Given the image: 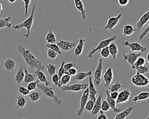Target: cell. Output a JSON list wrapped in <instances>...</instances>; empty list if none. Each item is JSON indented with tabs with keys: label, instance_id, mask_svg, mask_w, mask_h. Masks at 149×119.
Listing matches in <instances>:
<instances>
[{
	"label": "cell",
	"instance_id": "47",
	"mask_svg": "<svg viewBox=\"0 0 149 119\" xmlns=\"http://www.w3.org/2000/svg\"><path fill=\"white\" fill-rule=\"evenodd\" d=\"M148 32H149V23H148L147 27L140 34V35L139 36L140 40H142L145 37V36L148 34Z\"/></svg>",
	"mask_w": 149,
	"mask_h": 119
},
{
	"label": "cell",
	"instance_id": "57",
	"mask_svg": "<svg viewBox=\"0 0 149 119\" xmlns=\"http://www.w3.org/2000/svg\"><path fill=\"white\" fill-rule=\"evenodd\" d=\"M10 3H14L15 1H16V0H9L8 1Z\"/></svg>",
	"mask_w": 149,
	"mask_h": 119
},
{
	"label": "cell",
	"instance_id": "22",
	"mask_svg": "<svg viewBox=\"0 0 149 119\" xmlns=\"http://www.w3.org/2000/svg\"><path fill=\"white\" fill-rule=\"evenodd\" d=\"M34 75H36L37 78L38 79V80L41 82H42L44 83V85L46 86H48L49 85V82L48 81V79L45 75V74L41 70H36L34 71Z\"/></svg>",
	"mask_w": 149,
	"mask_h": 119
},
{
	"label": "cell",
	"instance_id": "23",
	"mask_svg": "<svg viewBox=\"0 0 149 119\" xmlns=\"http://www.w3.org/2000/svg\"><path fill=\"white\" fill-rule=\"evenodd\" d=\"M133 107L132 106H129L123 111L119 113L114 118V119H125L133 111Z\"/></svg>",
	"mask_w": 149,
	"mask_h": 119
},
{
	"label": "cell",
	"instance_id": "55",
	"mask_svg": "<svg viewBox=\"0 0 149 119\" xmlns=\"http://www.w3.org/2000/svg\"><path fill=\"white\" fill-rule=\"evenodd\" d=\"M3 13V8H2V5L0 3V14H2Z\"/></svg>",
	"mask_w": 149,
	"mask_h": 119
},
{
	"label": "cell",
	"instance_id": "3",
	"mask_svg": "<svg viewBox=\"0 0 149 119\" xmlns=\"http://www.w3.org/2000/svg\"><path fill=\"white\" fill-rule=\"evenodd\" d=\"M37 86L43 92L45 96L52 98L57 104L59 105L62 103L61 99L55 94L54 91L53 90V87L40 84V82L38 83Z\"/></svg>",
	"mask_w": 149,
	"mask_h": 119
},
{
	"label": "cell",
	"instance_id": "51",
	"mask_svg": "<svg viewBox=\"0 0 149 119\" xmlns=\"http://www.w3.org/2000/svg\"><path fill=\"white\" fill-rule=\"evenodd\" d=\"M77 69L75 68L74 67H73V68H72L69 69L67 71H65V74H68V75H69L70 76H71V75L74 76L77 74Z\"/></svg>",
	"mask_w": 149,
	"mask_h": 119
},
{
	"label": "cell",
	"instance_id": "52",
	"mask_svg": "<svg viewBox=\"0 0 149 119\" xmlns=\"http://www.w3.org/2000/svg\"><path fill=\"white\" fill-rule=\"evenodd\" d=\"M97 119H108V118L107 116L104 113V112L102 110H100V115L97 117Z\"/></svg>",
	"mask_w": 149,
	"mask_h": 119
},
{
	"label": "cell",
	"instance_id": "44",
	"mask_svg": "<svg viewBox=\"0 0 149 119\" xmlns=\"http://www.w3.org/2000/svg\"><path fill=\"white\" fill-rule=\"evenodd\" d=\"M100 54L102 57L104 58H107L109 57L110 53H109V48L108 46H107L103 49H102L100 51Z\"/></svg>",
	"mask_w": 149,
	"mask_h": 119
},
{
	"label": "cell",
	"instance_id": "17",
	"mask_svg": "<svg viewBox=\"0 0 149 119\" xmlns=\"http://www.w3.org/2000/svg\"><path fill=\"white\" fill-rule=\"evenodd\" d=\"M105 93H106V100L108 102L110 108L112 109V112L113 113H120L121 110L119 108H118L116 106V102L115 100H113V99H112L109 95V92L108 91V89H107L105 91Z\"/></svg>",
	"mask_w": 149,
	"mask_h": 119
},
{
	"label": "cell",
	"instance_id": "4",
	"mask_svg": "<svg viewBox=\"0 0 149 119\" xmlns=\"http://www.w3.org/2000/svg\"><path fill=\"white\" fill-rule=\"evenodd\" d=\"M117 39V37L116 35H113L107 39H103L102 41H101L97 45V46L95 47V48H94L93 49H92L87 54V57L88 58H91L93 57V55L97 52V51H100L102 49L107 47V46H108L113 41H115L116 39Z\"/></svg>",
	"mask_w": 149,
	"mask_h": 119
},
{
	"label": "cell",
	"instance_id": "15",
	"mask_svg": "<svg viewBox=\"0 0 149 119\" xmlns=\"http://www.w3.org/2000/svg\"><path fill=\"white\" fill-rule=\"evenodd\" d=\"M76 42H70L68 41L60 39L58 42L57 45L59 46L60 49L65 51H68L74 46V45H76Z\"/></svg>",
	"mask_w": 149,
	"mask_h": 119
},
{
	"label": "cell",
	"instance_id": "36",
	"mask_svg": "<svg viewBox=\"0 0 149 119\" xmlns=\"http://www.w3.org/2000/svg\"><path fill=\"white\" fill-rule=\"evenodd\" d=\"M134 70L136 71V73L143 74V75L144 74H146L149 72V67L145 65L142 66L137 67L135 68Z\"/></svg>",
	"mask_w": 149,
	"mask_h": 119
},
{
	"label": "cell",
	"instance_id": "5",
	"mask_svg": "<svg viewBox=\"0 0 149 119\" xmlns=\"http://www.w3.org/2000/svg\"><path fill=\"white\" fill-rule=\"evenodd\" d=\"M132 82L139 87H146L149 85V79L145 75L136 73L131 78Z\"/></svg>",
	"mask_w": 149,
	"mask_h": 119
},
{
	"label": "cell",
	"instance_id": "43",
	"mask_svg": "<svg viewBox=\"0 0 149 119\" xmlns=\"http://www.w3.org/2000/svg\"><path fill=\"white\" fill-rule=\"evenodd\" d=\"M94 103H95L94 101H93L92 100H90V99H88L86 104V106H85L86 110L88 111H91V110L93 109Z\"/></svg>",
	"mask_w": 149,
	"mask_h": 119
},
{
	"label": "cell",
	"instance_id": "20",
	"mask_svg": "<svg viewBox=\"0 0 149 119\" xmlns=\"http://www.w3.org/2000/svg\"><path fill=\"white\" fill-rule=\"evenodd\" d=\"M3 67L6 71H12L16 67V62L12 59L8 57L3 62Z\"/></svg>",
	"mask_w": 149,
	"mask_h": 119
},
{
	"label": "cell",
	"instance_id": "34",
	"mask_svg": "<svg viewBox=\"0 0 149 119\" xmlns=\"http://www.w3.org/2000/svg\"><path fill=\"white\" fill-rule=\"evenodd\" d=\"M71 78V76H70L68 74H64L60 79L59 81V85L58 86V87L60 88L62 86H63V85H66L67 84H68Z\"/></svg>",
	"mask_w": 149,
	"mask_h": 119
},
{
	"label": "cell",
	"instance_id": "28",
	"mask_svg": "<svg viewBox=\"0 0 149 119\" xmlns=\"http://www.w3.org/2000/svg\"><path fill=\"white\" fill-rule=\"evenodd\" d=\"M108 48H109V53L112 56V59L113 60H115L118 52V49L117 45L114 42H112L109 45Z\"/></svg>",
	"mask_w": 149,
	"mask_h": 119
},
{
	"label": "cell",
	"instance_id": "10",
	"mask_svg": "<svg viewBox=\"0 0 149 119\" xmlns=\"http://www.w3.org/2000/svg\"><path fill=\"white\" fill-rule=\"evenodd\" d=\"M121 16H122L121 13H119L116 16H114V17H112L109 15L107 24L104 27V29L112 30L118 24Z\"/></svg>",
	"mask_w": 149,
	"mask_h": 119
},
{
	"label": "cell",
	"instance_id": "46",
	"mask_svg": "<svg viewBox=\"0 0 149 119\" xmlns=\"http://www.w3.org/2000/svg\"><path fill=\"white\" fill-rule=\"evenodd\" d=\"M110 109V106L106 100H104L101 103V110L104 111H108Z\"/></svg>",
	"mask_w": 149,
	"mask_h": 119
},
{
	"label": "cell",
	"instance_id": "30",
	"mask_svg": "<svg viewBox=\"0 0 149 119\" xmlns=\"http://www.w3.org/2000/svg\"><path fill=\"white\" fill-rule=\"evenodd\" d=\"M45 40L48 44H55L56 42V36L51 29L49 30L48 33L47 34L45 37Z\"/></svg>",
	"mask_w": 149,
	"mask_h": 119
},
{
	"label": "cell",
	"instance_id": "27",
	"mask_svg": "<svg viewBox=\"0 0 149 119\" xmlns=\"http://www.w3.org/2000/svg\"><path fill=\"white\" fill-rule=\"evenodd\" d=\"M136 31V28L131 24H126L123 27V34L124 37L132 35L134 32Z\"/></svg>",
	"mask_w": 149,
	"mask_h": 119
},
{
	"label": "cell",
	"instance_id": "14",
	"mask_svg": "<svg viewBox=\"0 0 149 119\" xmlns=\"http://www.w3.org/2000/svg\"><path fill=\"white\" fill-rule=\"evenodd\" d=\"M88 89L89 93V99L92 100L94 102L96 100V95L98 93V91L95 89L94 83L92 81L91 75L88 77Z\"/></svg>",
	"mask_w": 149,
	"mask_h": 119
},
{
	"label": "cell",
	"instance_id": "19",
	"mask_svg": "<svg viewBox=\"0 0 149 119\" xmlns=\"http://www.w3.org/2000/svg\"><path fill=\"white\" fill-rule=\"evenodd\" d=\"M101 103H102V96L99 95L98 98L96 99L93 110L91 111L92 115L97 114L100 110H101Z\"/></svg>",
	"mask_w": 149,
	"mask_h": 119
},
{
	"label": "cell",
	"instance_id": "16",
	"mask_svg": "<svg viewBox=\"0 0 149 119\" xmlns=\"http://www.w3.org/2000/svg\"><path fill=\"white\" fill-rule=\"evenodd\" d=\"M149 20V10L144 13L137 21L136 24V30L137 31L140 30V29Z\"/></svg>",
	"mask_w": 149,
	"mask_h": 119
},
{
	"label": "cell",
	"instance_id": "35",
	"mask_svg": "<svg viewBox=\"0 0 149 119\" xmlns=\"http://www.w3.org/2000/svg\"><path fill=\"white\" fill-rule=\"evenodd\" d=\"M46 68H47V73H48L50 75H52H52H54V74H55V73H56L57 67H56V66L55 64L49 63V64H48L47 65Z\"/></svg>",
	"mask_w": 149,
	"mask_h": 119
},
{
	"label": "cell",
	"instance_id": "40",
	"mask_svg": "<svg viewBox=\"0 0 149 119\" xmlns=\"http://www.w3.org/2000/svg\"><path fill=\"white\" fill-rule=\"evenodd\" d=\"M40 82L39 80L37 81H34L33 82H31L30 83L28 84V85H27L26 88H27V89L30 92L31 91H33L34 89H36L37 87V84L38 83Z\"/></svg>",
	"mask_w": 149,
	"mask_h": 119
},
{
	"label": "cell",
	"instance_id": "37",
	"mask_svg": "<svg viewBox=\"0 0 149 119\" xmlns=\"http://www.w3.org/2000/svg\"><path fill=\"white\" fill-rule=\"evenodd\" d=\"M29 97L31 101L36 102L40 99L41 97V93L38 91H34L30 92V93L29 95Z\"/></svg>",
	"mask_w": 149,
	"mask_h": 119
},
{
	"label": "cell",
	"instance_id": "49",
	"mask_svg": "<svg viewBox=\"0 0 149 119\" xmlns=\"http://www.w3.org/2000/svg\"><path fill=\"white\" fill-rule=\"evenodd\" d=\"M76 63H73V62H70V63H66V64L65 63L64 66H63V68H64L65 70L66 71H67L69 70V69L76 67Z\"/></svg>",
	"mask_w": 149,
	"mask_h": 119
},
{
	"label": "cell",
	"instance_id": "42",
	"mask_svg": "<svg viewBox=\"0 0 149 119\" xmlns=\"http://www.w3.org/2000/svg\"><path fill=\"white\" fill-rule=\"evenodd\" d=\"M18 91L23 96L29 95L30 93V92L27 89V88L23 86H19Z\"/></svg>",
	"mask_w": 149,
	"mask_h": 119
},
{
	"label": "cell",
	"instance_id": "13",
	"mask_svg": "<svg viewBox=\"0 0 149 119\" xmlns=\"http://www.w3.org/2000/svg\"><path fill=\"white\" fill-rule=\"evenodd\" d=\"M131 95L130 91L127 89H125L120 92L118 94V98L116 101V103L120 104L127 102Z\"/></svg>",
	"mask_w": 149,
	"mask_h": 119
},
{
	"label": "cell",
	"instance_id": "26",
	"mask_svg": "<svg viewBox=\"0 0 149 119\" xmlns=\"http://www.w3.org/2000/svg\"><path fill=\"white\" fill-rule=\"evenodd\" d=\"M23 70H24V81L26 83H30L31 82L34 81L35 80V75L34 74H30L26 66H23Z\"/></svg>",
	"mask_w": 149,
	"mask_h": 119
},
{
	"label": "cell",
	"instance_id": "54",
	"mask_svg": "<svg viewBox=\"0 0 149 119\" xmlns=\"http://www.w3.org/2000/svg\"><path fill=\"white\" fill-rule=\"evenodd\" d=\"M118 3L121 6H126L128 4L129 1V0H118Z\"/></svg>",
	"mask_w": 149,
	"mask_h": 119
},
{
	"label": "cell",
	"instance_id": "31",
	"mask_svg": "<svg viewBox=\"0 0 149 119\" xmlns=\"http://www.w3.org/2000/svg\"><path fill=\"white\" fill-rule=\"evenodd\" d=\"M91 74H92V72H91V70H89L87 72H80V73H79L76 74L74 76V78L77 80L81 81V80H84L87 77L91 76Z\"/></svg>",
	"mask_w": 149,
	"mask_h": 119
},
{
	"label": "cell",
	"instance_id": "45",
	"mask_svg": "<svg viewBox=\"0 0 149 119\" xmlns=\"http://www.w3.org/2000/svg\"><path fill=\"white\" fill-rule=\"evenodd\" d=\"M47 57L49 59H54L57 57L58 54L57 53H56L55 52H54V51H52L50 49H48V50L47 51Z\"/></svg>",
	"mask_w": 149,
	"mask_h": 119
},
{
	"label": "cell",
	"instance_id": "7",
	"mask_svg": "<svg viewBox=\"0 0 149 119\" xmlns=\"http://www.w3.org/2000/svg\"><path fill=\"white\" fill-rule=\"evenodd\" d=\"M88 83L84 84H74L72 85H63L59 88L62 91H72L74 92H79L81 90H85L88 88Z\"/></svg>",
	"mask_w": 149,
	"mask_h": 119
},
{
	"label": "cell",
	"instance_id": "9",
	"mask_svg": "<svg viewBox=\"0 0 149 119\" xmlns=\"http://www.w3.org/2000/svg\"><path fill=\"white\" fill-rule=\"evenodd\" d=\"M141 55V53L132 52L129 53L122 54L123 59L124 62H127L131 66V69L133 67L134 64L137 59V58Z\"/></svg>",
	"mask_w": 149,
	"mask_h": 119
},
{
	"label": "cell",
	"instance_id": "21",
	"mask_svg": "<svg viewBox=\"0 0 149 119\" xmlns=\"http://www.w3.org/2000/svg\"><path fill=\"white\" fill-rule=\"evenodd\" d=\"M84 42H85V39L83 38H80L79 39L78 44H77V46L74 49V57L79 56L81 54L83 50V48H84Z\"/></svg>",
	"mask_w": 149,
	"mask_h": 119
},
{
	"label": "cell",
	"instance_id": "39",
	"mask_svg": "<svg viewBox=\"0 0 149 119\" xmlns=\"http://www.w3.org/2000/svg\"><path fill=\"white\" fill-rule=\"evenodd\" d=\"M146 63V59L143 57H139L136 60L133 67L132 68V70H134L136 67L144 66Z\"/></svg>",
	"mask_w": 149,
	"mask_h": 119
},
{
	"label": "cell",
	"instance_id": "12",
	"mask_svg": "<svg viewBox=\"0 0 149 119\" xmlns=\"http://www.w3.org/2000/svg\"><path fill=\"white\" fill-rule=\"evenodd\" d=\"M102 77L104 81V86L108 87L111 85L113 78V74L111 66H109L106 70V71L104 73Z\"/></svg>",
	"mask_w": 149,
	"mask_h": 119
},
{
	"label": "cell",
	"instance_id": "53",
	"mask_svg": "<svg viewBox=\"0 0 149 119\" xmlns=\"http://www.w3.org/2000/svg\"><path fill=\"white\" fill-rule=\"evenodd\" d=\"M118 94H119V93L118 92H113L109 93V95H110L111 98L112 99H113V100L117 99L118 96Z\"/></svg>",
	"mask_w": 149,
	"mask_h": 119
},
{
	"label": "cell",
	"instance_id": "38",
	"mask_svg": "<svg viewBox=\"0 0 149 119\" xmlns=\"http://www.w3.org/2000/svg\"><path fill=\"white\" fill-rule=\"evenodd\" d=\"M48 49H50L56 53H57L58 55H62V52L61 51V49L59 48V46L57 45V44H47L46 45Z\"/></svg>",
	"mask_w": 149,
	"mask_h": 119
},
{
	"label": "cell",
	"instance_id": "25",
	"mask_svg": "<svg viewBox=\"0 0 149 119\" xmlns=\"http://www.w3.org/2000/svg\"><path fill=\"white\" fill-rule=\"evenodd\" d=\"M148 98H149V92H141L134 96L132 99V101L134 103H136L139 100H144L147 99Z\"/></svg>",
	"mask_w": 149,
	"mask_h": 119
},
{
	"label": "cell",
	"instance_id": "32",
	"mask_svg": "<svg viewBox=\"0 0 149 119\" xmlns=\"http://www.w3.org/2000/svg\"><path fill=\"white\" fill-rule=\"evenodd\" d=\"M16 107L23 108L26 106L27 100L23 95H19L16 96Z\"/></svg>",
	"mask_w": 149,
	"mask_h": 119
},
{
	"label": "cell",
	"instance_id": "8",
	"mask_svg": "<svg viewBox=\"0 0 149 119\" xmlns=\"http://www.w3.org/2000/svg\"><path fill=\"white\" fill-rule=\"evenodd\" d=\"M88 99H89V93H88V89L87 88L86 89H85L84 91V92L81 96V99L80 100V107L76 112L77 116H81L83 110L85 108L86 104Z\"/></svg>",
	"mask_w": 149,
	"mask_h": 119
},
{
	"label": "cell",
	"instance_id": "18",
	"mask_svg": "<svg viewBox=\"0 0 149 119\" xmlns=\"http://www.w3.org/2000/svg\"><path fill=\"white\" fill-rule=\"evenodd\" d=\"M74 6L77 9H78L80 13H81V17L83 19L85 20L87 18L86 10L84 9V6L83 5V3L80 0H74L73 1Z\"/></svg>",
	"mask_w": 149,
	"mask_h": 119
},
{
	"label": "cell",
	"instance_id": "2",
	"mask_svg": "<svg viewBox=\"0 0 149 119\" xmlns=\"http://www.w3.org/2000/svg\"><path fill=\"white\" fill-rule=\"evenodd\" d=\"M37 6L36 4H34L32 8H31V11L30 16L26 19L25 20H24L22 23L16 24L13 26V28L15 30H20V28L23 27H25L26 28V33L23 35V36L26 38H29L30 35V30L33 23V20H34V13L35 10L36 9Z\"/></svg>",
	"mask_w": 149,
	"mask_h": 119
},
{
	"label": "cell",
	"instance_id": "56",
	"mask_svg": "<svg viewBox=\"0 0 149 119\" xmlns=\"http://www.w3.org/2000/svg\"><path fill=\"white\" fill-rule=\"evenodd\" d=\"M146 60L149 63V52H148L146 55Z\"/></svg>",
	"mask_w": 149,
	"mask_h": 119
},
{
	"label": "cell",
	"instance_id": "48",
	"mask_svg": "<svg viewBox=\"0 0 149 119\" xmlns=\"http://www.w3.org/2000/svg\"><path fill=\"white\" fill-rule=\"evenodd\" d=\"M51 80H52V82L54 84L55 86H58L60 80H59V78L58 74H55L54 75H52V77H51Z\"/></svg>",
	"mask_w": 149,
	"mask_h": 119
},
{
	"label": "cell",
	"instance_id": "1",
	"mask_svg": "<svg viewBox=\"0 0 149 119\" xmlns=\"http://www.w3.org/2000/svg\"><path fill=\"white\" fill-rule=\"evenodd\" d=\"M17 50L22 55L25 62L28 66L32 68H37V70H43L44 66L41 60L37 59L35 56L31 52L30 49H27L24 45L19 44L17 45Z\"/></svg>",
	"mask_w": 149,
	"mask_h": 119
},
{
	"label": "cell",
	"instance_id": "41",
	"mask_svg": "<svg viewBox=\"0 0 149 119\" xmlns=\"http://www.w3.org/2000/svg\"><path fill=\"white\" fill-rule=\"evenodd\" d=\"M64 64H65V61H62L61 62V66H60V67H59V70H58V77H59V80L61 79V78L65 74V69H64V68H63V66H64Z\"/></svg>",
	"mask_w": 149,
	"mask_h": 119
},
{
	"label": "cell",
	"instance_id": "29",
	"mask_svg": "<svg viewBox=\"0 0 149 119\" xmlns=\"http://www.w3.org/2000/svg\"><path fill=\"white\" fill-rule=\"evenodd\" d=\"M10 20H11V17L10 16L5 18L0 19V28H2L4 27L11 28L12 23L10 22Z\"/></svg>",
	"mask_w": 149,
	"mask_h": 119
},
{
	"label": "cell",
	"instance_id": "58",
	"mask_svg": "<svg viewBox=\"0 0 149 119\" xmlns=\"http://www.w3.org/2000/svg\"><path fill=\"white\" fill-rule=\"evenodd\" d=\"M146 119H149V116H148V117L146 118Z\"/></svg>",
	"mask_w": 149,
	"mask_h": 119
},
{
	"label": "cell",
	"instance_id": "50",
	"mask_svg": "<svg viewBox=\"0 0 149 119\" xmlns=\"http://www.w3.org/2000/svg\"><path fill=\"white\" fill-rule=\"evenodd\" d=\"M23 1L24 2V9H25L24 15L27 16L28 15V9H29V5H30V3L31 2V1L30 0H23Z\"/></svg>",
	"mask_w": 149,
	"mask_h": 119
},
{
	"label": "cell",
	"instance_id": "6",
	"mask_svg": "<svg viewBox=\"0 0 149 119\" xmlns=\"http://www.w3.org/2000/svg\"><path fill=\"white\" fill-rule=\"evenodd\" d=\"M102 71V60L101 58H99L98 60V64L94 72V85L99 86L101 82V75Z\"/></svg>",
	"mask_w": 149,
	"mask_h": 119
},
{
	"label": "cell",
	"instance_id": "33",
	"mask_svg": "<svg viewBox=\"0 0 149 119\" xmlns=\"http://www.w3.org/2000/svg\"><path fill=\"white\" fill-rule=\"evenodd\" d=\"M122 88V84L118 81L115 82V83L110 85L108 86V91L109 93L113 92H118Z\"/></svg>",
	"mask_w": 149,
	"mask_h": 119
},
{
	"label": "cell",
	"instance_id": "24",
	"mask_svg": "<svg viewBox=\"0 0 149 119\" xmlns=\"http://www.w3.org/2000/svg\"><path fill=\"white\" fill-rule=\"evenodd\" d=\"M24 73L23 66H20L19 68H18L15 74V80L18 84H20L24 80Z\"/></svg>",
	"mask_w": 149,
	"mask_h": 119
},
{
	"label": "cell",
	"instance_id": "11",
	"mask_svg": "<svg viewBox=\"0 0 149 119\" xmlns=\"http://www.w3.org/2000/svg\"><path fill=\"white\" fill-rule=\"evenodd\" d=\"M123 44L124 45L129 46L130 48V49L134 52L139 51V52H144L147 50V49L146 46L142 45L138 42H130L128 41H125L123 42Z\"/></svg>",
	"mask_w": 149,
	"mask_h": 119
}]
</instances>
